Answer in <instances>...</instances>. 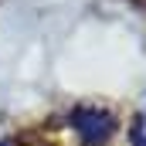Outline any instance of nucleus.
Listing matches in <instances>:
<instances>
[{
  "label": "nucleus",
  "mask_w": 146,
  "mask_h": 146,
  "mask_svg": "<svg viewBox=\"0 0 146 146\" xmlns=\"http://www.w3.org/2000/svg\"><path fill=\"white\" fill-rule=\"evenodd\" d=\"M133 146H146V136H143V119L133 126Z\"/></svg>",
  "instance_id": "nucleus-2"
},
{
  "label": "nucleus",
  "mask_w": 146,
  "mask_h": 146,
  "mask_svg": "<svg viewBox=\"0 0 146 146\" xmlns=\"http://www.w3.org/2000/svg\"><path fill=\"white\" fill-rule=\"evenodd\" d=\"M68 119H72V129L88 146L106 143V139L112 136V129H115V119H112L106 109H95V106H78V109H72Z\"/></svg>",
  "instance_id": "nucleus-1"
}]
</instances>
